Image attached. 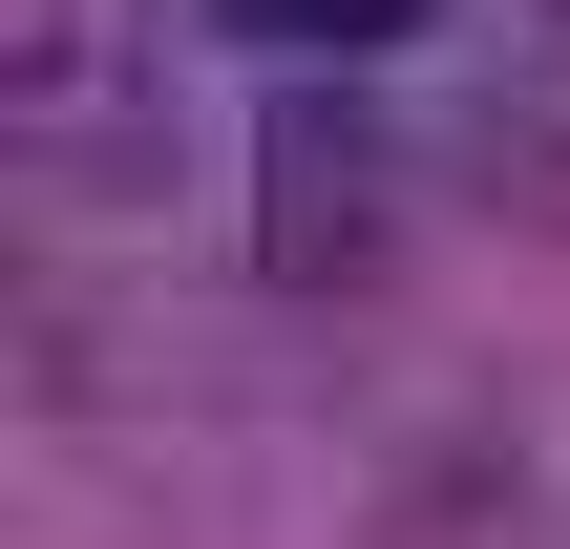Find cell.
I'll return each mask as SVG.
<instances>
[{
    "mask_svg": "<svg viewBox=\"0 0 570 549\" xmlns=\"http://www.w3.org/2000/svg\"><path fill=\"white\" fill-rule=\"evenodd\" d=\"M212 42H254V63H381V42H423L444 0H190Z\"/></svg>",
    "mask_w": 570,
    "mask_h": 549,
    "instance_id": "6da1fadb",
    "label": "cell"
}]
</instances>
